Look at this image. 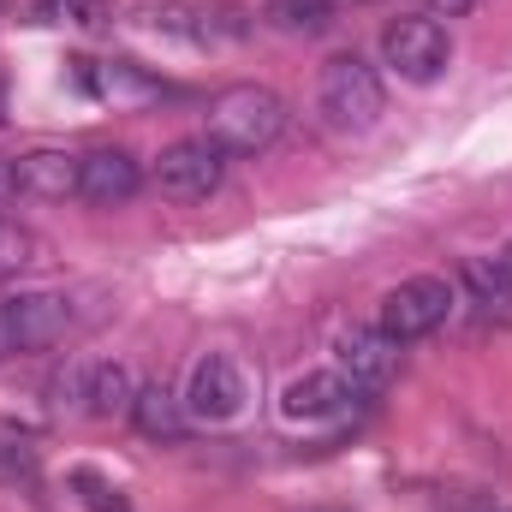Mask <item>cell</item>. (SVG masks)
<instances>
[{
  "mask_svg": "<svg viewBox=\"0 0 512 512\" xmlns=\"http://www.w3.org/2000/svg\"><path fill=\"white\" fill-rule=\"evenodd\" d=\"M286 131V102L268 84H233L209 102V137L227 155H262Z\"/></svg>",
  "mask_w": 512,
  "mask_h": 512,
  "instance_id": "6da1fadb",
  "label": "cell"
},
{
  "mask_svg": "<svg viewBox=\"0 0 512 512\" xmlns=\"http://www.w3.org/2000/svg\"><path fill=\"white\" fill-rule=\"evenodd\" d=\"M382 60L405 84H435L447 72V60H453V36L429 12H399V18H387V30H382Z\"/></svg>",
  "mask_w": 512,
  "mask_h": 512,
  "instance_id": "3957f363",
  "label": "cell"
},
{
  "mask_svg": "<svg viewBox=\"0 0 512 512\" xmlns=\"http://www.w3.org/2000/svg\"><path fill=\"white\" fill-rule=\"evenodd\" d=\"M24 197V185H18V161H0V209H12Z\"/></svg>",
  "mask_w": 512,
  "mask_h": 512,
  "instance_id": "d6986e66",
  "label": "cell"
},
{
  "mask_svg": "<svg viewBox=\"0 0 512 512\" xmlns=\"http://www.w3.org/2000/svg\"><path fill=\"white\" fill-rule=\"evenodd\" d=\"M66 483L78 489V501H84L90 512H131V507H126V495H120V489H114V483H108L102 471H90V465H78V471H72Z\"/></svg>",
  "mask_w": 512,
  "mask_h": 512,
  "instance_id": "ac0fdd59",
  "label": "cell"
},
{
  "mask_svg": "<svg viewBox=\"0 0 512 512\" xmlns=\"http://www.w3.org/2000/svg\"><path fill=\"white\" fill-rule=\"evenodd\" d=\"M78 173H84V155H66V149H30V155H18V185H24V197H42V203L78 197Z\"/></svg>",
  "mask_w": 512,
  "mask_h": 512,
  "instance_id": "8fae6325",
  "label": "cell"
},
{
  "mask_svg": "<svg viewBox=\"0 0 512 512\" xmlns=\"http://www.w3.org/2000/svg\"><path fill=\"white\" fill-rule=\"evenodd\" d=\"M78 399H84V411L90 417H131V405H137V376H131L120 358H102V364H84V376H78Z\"/></svg>",
  "mask_w": 512,
  "mask_h": 512,
  "instance_id": "7c38bea8",
  "label": "cell"
},
{
  "mask_svg": "<svg viewBox=\"0 0 512 512\" xmlns=\"http://www.w3.org/2000/svg\"><path fill=\"white\" fill-rule=\"evenodd\" d=\"M18 358V340H12V322H6V304H0V364Z\"/></svg>",
  "mask_w": 512,
  "mask_h": 512,
  "instance_id": "44dd1931",
  "label": "cell"
},
{
  "mask_svg": "<svg viewBox=\"0 0 512 512\" xmlns=\"http://www.w3.org/2000/svg\"><path fill=\"white\" fill-rule=\"evenodd\" d=\"M316 108L334 131H370L387 108L382 72L364 54H334L316 78Z\"/></svg>",
  "mask_w": 512,
  "mask_h": 512,
  "instance_id": "7a4b0ae2",
  "label": "cell"
},
{
  "mask_svg": "<svg viewBox=\"0 0 512 512\" xmlns=\"http://www.w3.org/2000/svg\"><path fill=\"white\" fill-rule=\"evenodd\" d=\"M84 78H90V90L102 96V102H149L155 96V84L126 66V60H108V66H84Z\"/></svg>",
  "mask_w": 512,
  "mask_h": 512,
  "instance_id": "e0dca14e",
  "label": "cell"
},
{
  "mask_svg": "<svg viewBox=\"0 0 512 512\" xmlns=\"http://www.w3.org/2000/svg\"><path fill=\"white\" fill-rule=\"evenodd\" d=\"M262 18H268L280 36H304V42H316V36H328V30L340 24V0H268Z\"/></svg>",
  "mask_w": 512,
  "mask_h": 512,
  "instance_id": "9a60e30c",
  "label": "cell"
},
{
  "mask_svg": "<svg viewBox=\"0 0 512 512\" xmlns=\"http://www.w3.org/2000/svg\"><path fill=\"white\" fill-rule=\"evenodd\" d=\"M143 191V167H137V155L131 149H90L84 155V173H78V197L90 203V209H120Z\"/></svg>",
  "mask_w": 512,
  "mask_h": 512,
  "instance_id": "9c48e42d",
  "label": "cell"
},
{
  "mask_svg": "<svg viewBox=\"0 0 512 512\" xmlns=\"http://www.w3.org/2000/svg\"><path fill=\"white\" fill-rule=\"evenodd\" d=\"M185 411H191V423H233L239 411H245V370L233 364V358H221V352H209V358H197L191 364V376H185Z\"/></svg>",
  "mask_w": 512,
  "mask_h": 512,
  "instance_id": "8992f818",
  "label": "cell"
},
{
  "mask_svg": "<svg viewBox=\"0 0 512 512\" xmlns=\"http://www.w3.org/2000/svg\"><path fill=\"white\" fill-rule=\"evenodd\" d=\"M352 399H358V387L346 382L340 370H310V376L286 382V393H280V411H286L292 423H328V417L352 411Z\"/></svg>",
  "mask_w": 512,
  "mask_h": 512,
  "instance_id": "30bf717a",
  "label": "cell"
},
{
  "mask_svg": "<svg viewBox=\"0 0 512 512\" xmlns=\"http://www.w3.org/2000/svg\"><path fill=\"white\" fill-rule=\"evenodd\" d=\"M459 280H465V292H471V304H477L483 316L512 322V262L507 256H471V262L459 268Z\"/></svg>",
  "mask_w": 512,
  "mask_h": 512,
  "instance_id": "5bb4252c",
  "label": "cell"
},
{
  "mask_svg": "<svg viewBox=\"0 0 512 512\" xmlns=\"http://www.w3.org/2000/svg\"><path fill=\"white\" fill-rule=\"evenodd\" d=\"M429 6H435V12H447V18H465V12H477L483 0H429Z\"/></svg>",
  "mask_w": 512,
  "mask_h": 512,
  "instance_id": "ffe728a7",
  "label": "cell"
},
{
  "mask_svg": "<svg viewBox=\"0 0 512 512\" xmlns=\"http://www.w3.org/2000/svg\"><path fill=\"white\" fill-rule=\"evenodd\" d=\"M36 268H48V239L0 215V280H24Z\"/></svg>",
  "mask_w": 512,
  "mask_h": 512,
  "instance_id": "2e32d148",
  "label": "cell"
},
{
  "mask_svg": "<svg viewBox=\"0 0 512 512\" xmlns=\"http://www.w3.org/2000/svg\"><path fill=\"white\" fill-rule=\"evenodd\" d=\"M131 423H137L149 441H185V429H191V411H185V399H179L173 387L149 382V387H137Z\"/></svg>",
  "mask_w": 512,
  "mask_h": 512,
  "instance_id": "4fadbf2b",
  "label": "cell"
},
{
  "mask_svg": "<svg viewBox=\"0 0 512 512\" xmlns=\"http://www.w3.org/2000/svg\"><path fill=\"white\" fill-rule=\"evenodd\" d=\"M447 316H453V280H441V274H411V280H399V286L382 298L376 328H382L387 340L411 346V340L435 334Z\"/></svg>",
  "mask_w": 512,
  "mask_h": 512,
  "instance_id": "5b68a950",
  "label": "cell"
},
{
  "mask_svg": "<svg viewBox=\"0 0 512 512\" xmlns=\"http://www.w3.org/2000/svg\"><path fill=\"white\" fill-rule=\"evenodd\" d=\"M0 304H6L18 352H42V346L66 340V328H72V298H60V292H12Z\"/></svg>",
  "mask_w": 512,
  "mask_h": 512,
  "instance_id": "ba28073f",
  "label": "cell"
},
{
  "mask_svg": "<svg viewBox=\"0 0 512 512\" xmlns=\"http://www.w3.org/2000/svg\"><path fill=\"white\" fill-rule=\"evenodd\" d=\"M507 262H512V251H507Z\"/></svg>",
  "mask_w": 512,
  "mask_h": 512,
  "instance_id": "7402d4cb",
  "label": "cell"
},
{
  "mask_svg": "<svg viewBox=\"0 0 512 512\" xmlns=\"http://www.w3.org/2000/svg\"><path fill=\"white\" fill-rule=\"evenodd\" d=\"M334 370L358 393H376L399 376V340H387L376 322H352L340 340H334Z\"/></svg>",
  "mask_w": 512,
  "mask_h": 512,
  "instance_id": "52a82bcc",
  "label": "cell"
},
{
  "mask_svg": "<svg viewBox=\"0 0 512 512\" xmlns=\"http://www.w3.org/2000/svg\"><path fill=\"white\" fill-rule=\"evenodd\" d=\"M155 191L173 197V203H209L227 179V149L203 131V137H179L155 155Z\"/></svg>",
  "mask_w": 512,
  "mask_h": 512,
  "instance_id": "277c9868",
  "label": "cell"
}]
</instances>
